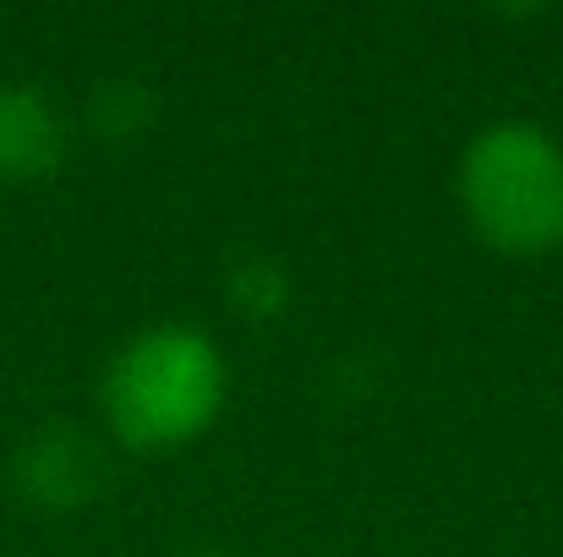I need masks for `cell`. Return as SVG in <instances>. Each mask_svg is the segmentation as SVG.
Segmentation results:
<instances>
[{
    "instance_id": "1",
    "label": "cell",
    "mask_w": 563,
    "mask_h": 557,
    "mask_svg": "<svg viewBox=\"0 0 563 557\" xmlns=\"http://www.w3.org/2000/svg\"><path fill=\"white\" fill-rule=\"evenodd\" d=\"M224 388L230 377H224L219 345L197 328L165 323V328H143L137 339L115 350L99 399H104L110 432L126 448L159 454V448H181L213 426Z\"/></svg>"
},
{
    "instance_id": "5",
    "label": "cell",
    "mask_w": 563,
    "mask_h": 557,
    "mask_svg": "<svg viewBox=\"0 0 563 557\" xmlns=\"http://www.w3.org/2000/svg\"><path fill=\"white\" fill-rule=\"evenodd\" d=\"M208 557H219V553H208Z\"/></svg>"
},
{
    "instance_id": "3",
    "label": "cell",
    "mask_w": 563,
    "mask_h": 557,
    "mask_svg": "<svg viewBox=\"0 0 563 557\" xmlns=\"http://www.w3.org/2000/svg\"><path fill=\"white\" fill-rule=\"evenodd\" d=\"M60 115L38 88L0 82V181H44L60 165Z\"/></svg>"
},
{
    "instance_id": "2",
    "label": "cell",
    "mask_w": 563,
    "mask_h": 557,
    "mask_svg": "<svg viewBox=\"0 0 563 557\" xmlns=\"http://www.w3.org/2000/svg\"><path fill=\"white\" fill-rule=\"evenodd\" d=\"M460 202L487 246L553 252L563 246V148L531 121L487 126L460 159Z\"/></svg>"
},
{
    "instance_id": "4",
    "label": "cell",
    "mask_w": 563,
    "mask_h": 557,
    "mask_svg": "<svg viewBox=\"0 0 563 557\" xmlns=\"http://www.w3.org/2000/svg\"><path fill=\"white\" fill-rule=\"evenodd\" d=\"M22 476H27V492L55 498V503H71V487H66V481H88V448L66 437V459H55V437H38V443L27 448Z\"/></svg>"
}]
</instances>
